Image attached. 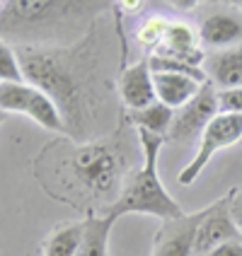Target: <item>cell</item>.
<instances>
[{"instance_id":"6da1fadb","label":"cell","mask_w":242,"mask_h":256,"mask_svg":"<svg viewBox=\"0 0 242 256\" xmlns=\"http://www.w3.org/2000/svg\"><path fill=\"white\" fill-rule=\"evenodd\" d=\"M141 157L138 133L121 114L119 128L107 138L46 142L34 157L32 172L51 198L85 215H107L121 198L131 174L143 164Z\"/></svg>"},{"instance_id":"7a4b0ae2","label":"cell","mask_w":242,"mask_h":256,"mask_svg":"<svg viewBox=\"0 0 242 256\" xmlns=\"http://www.w3.org/2000/svg\"><path fill=\"white\" fill-rule=\"evenodd\" d=\"M29 85L46 92L63 114L68 138L78 142L87 138L95 114L102 106L104 78L97 70V58L87 46V36L73 46H15Z\"/></svg>"},{"instance_id":"3957f363","label":"cell","mask_w":242,"mask_h":256,"mask_svg":"<svg viewBox=\"0 0 242 256\" xmlns=\"http://www.w3.org/2000/svg\"><path fill=\"white\" fill-rule=\"evenodd\" d=\"M107 8V2L3 0V42L13 46H56L61 39L80 42L92 29V20Z\"/></svg>"},{"instance_id":"277c9868","label":"cell","mask_w":242,"mask_h":256,"mask_svg":"<svg viewBox=\"0 0 242 256\" xmlns=\"http://www.w3.org/2000/svg\"><path fill=\"white\" fill-rule=\"evenodd\" d=\"M136 133H138V140H141L143 148V164L131 174L121 198L116 200L114 208L107 215L112 220H119L121 215L143 213V215H155L162 222L182 218L184 210L167 194V188L160 182V172H157V157H160V150L167 142V138L148 133V130H136Z\"/></svg>"},{"instance_id":"5b68a950","label":"cell","mask_w":242,"mask_h":256,"mask_svg":"<svg viewBox=\"0 0 242 256\" xmlns=\"http://www.w3.org/2000/svg\"><path fill=\"white\" fill-rule=\"evenodd\" d=\"M242 142V114H228L220 112L213 121L208 124V128L203 130L201 140L196 142V152L189 160L184 170L177 174V182L182 186H191L199 174L203 172V167L213 160L220 150H228L230 145Z\"/></svg>"},{"instance_id":"8992f818","label":"cell","mask_w":242,"mask_h":256,"mask_svg":"<svg viewBox=\"0 0 242 256\" xmlns=\"http://www.w3.org/2000/svg\"><path fill=\"white\" fill-rule=\"evenodd\" d=\"M220 114V102H218V87L206 82L201 85L199 94L194 100L184 104L182 109L174 112V121L167 133V142H194L201 140L203 130L215 116Z\"/></svg>"},{"instance_id":"52a82bcc","label":"cell","mask_w":242,"mask_h":256,"mask_svg":"<svg viewBox=\"0 0 242 256\" xmlns=\"http://www.w3.org/2000/svg\"><path fill=\"white\" fill-rule=\"evenodd\" d=\"M225 242H242V232L230 215V191L223 198L203 208V218L194 240V256L208 254L211 249Z\"/></svg>"},{"instance_id":"ba28073f","label":"cell","mask_w":242,"mask_h":256,"mask_svg":"<svg viewBox=\"0 0 242 256\" xmlns=\"http://www.w3.org/2000/svg\"><path fill=\"white\" fill-rule=\"evenodd\" d=\"M199 36L203 48L223 51L242 44V12L235 5H218L201 17Z\"/></svg>"},{"instance_id":"9c48e42d","label":"cell","mask_w":242,"mask_h":256,"mask_svg":"<svg viewBox=\"0 0 242 256\" xmlns=\"http://www.w3.org/2000/svg\"><path fill=\"white\" fill-rule=\"evenodd\" d=\"M201 218H203V210L165 220L162 228L157 230L150 256H194V240H196Z\"/></svg>"},{"instance_id":"30bf717a","label":"cell","mask_w":242,"mask_h":256,"mask_svg":"<svg viewBox=\"0 0 242 256\" xmlns=\"http://www.w3.org/2000/svg\"><path fill=\"white\" fill-rule=\"evenodd\" d=\"M119 100L126 106V112H141L145 106L155 104V85H153V68L148 56L141 58L138 63L121 68L119 75Z\"/></svg>"},{"instance_id":"8fae6325","label":"cell","mask_w":242,"mask_h":256,"mask_svg":"<svg viewBox=\"0 0 242 256\" xmlns=\"http://www.w3.org/2000/svg\"><path fill=\"white\" fill-rule=\"evenodd\" d=\"M206 54H208V51H203L199 29L191 27L184 20H172L170 29H167V34H165V42H162V46L155 51V56L174 58V60L189 63V66H194V68H203ZM150 56H153V54H150Z\"/></svg>"},{"instance_id":"7c38bea8","label":"cell","mask_w":242,"mask_h":256,"mask_svg":"<svg viewBox=\"0 0 242 256\" xmlns=\"http://www.w3.org/2000/svg\"><path fill=\"white\" fill-rule=\"evenodd\" d=\"M203 70L208 82L218 87V92L242 87V44L223 51H208Z\"/></svg>"},{"instance_id":"4fadbf2b","label":"cell","mask_w":242,"mask_h":256,"mask_svg":"<svg viewBox=\"0 0 242 256\" xmlns=\"http://www.w3.org/2000/svg\"><path fill=\"white\" fill-rule=\"evenodd\" d=\"M153 85H155L157 102H162L174 112L189 104L201 90V82H196L194 78L179 75V72H153Z\"/></svg>"},{"instance_id":"5bb4252c","label":"cell","mask_w":242,"mask_h":256,"mask_svg":"<svg viewBox=\"0 0 242 256\" xmlns=\"http://www.w3.org/2000/svg\"><path fill=\"white\" fill-rule=\"evenodd\" d=\"M85 230H83V242L78 249V256H107L109 254V234L116 220L109 215H85Z\"/></svg>"},{"instance_id":"9a60e30c","label":"cell","mask_w":242,"mask_h":256,"mask_svg":"<svg viewBox=\"0 0 242 256\" xmlns=\"http://www.w3.org/2000/svg\"><path fill=\"white\" fill-rule=\"evenodd\" d=\"M22 116H29L37 126L46 128V130H54V133H66L68 136V126L63 121V114L56 106V102L51 100L46 92H42L39 87H34L32 97L27 102V109Z\"/></svg>"},{"instance_id":"2e32d148","label":"cell","mask_w":242,"mask_h":256,"mask_svg":"<svg viewBox=\"0 0 242 256\" xmlns=\"http://www.w3.org/2000/svg\"><path fill=\"white\" fill-rule=\"evenodd\" d=\"M124 118L136 130H148V133H155V136L167 138L172 121H174V109L165 106L162 102H155V104L145 106L141 112H124Z\"/></svg>"},{"instance_id":"e0dca14e","label":"cell","mask_w":242,"mask_h":256,"mask_svg":"<svg viewBox=\"0 0 242 256\" xmlns=\"http://www.w3.org/2000/svg\"><path fill=\"white\" fill-rule=\"evenodd\" d=\"M85 222H63L44 240V256H78Z\"/></svg>"},{"instance_id":"ac0fdd59","label":"cell","mask_w":242,"mask_h":256,"mask_svg":"<svg viewBox=\"0 0 242 256\" xmlns=\"http://www.w3.org/2000/svg\"><path fill=\"white\" fill-rule=\"evenodd\" d=\"M170 22L165 14H150V17H145L141 24L136 27V42L141 48L145 51H150V54H155L157 48L162 46L165 42V34H167V29H170Z\"/></svg>"},{"instance_id":"d6986e66","label":"cell","mask_w":242,"mask_h":256,"mask_svg":"<svg viewBox=\"0 0 242 256\" xmlns=\"http://www.w3.org/2000/svg\"><path fill=\"white\" fill-rule=\"evenodd\" d=\"M32 92H34V85L29 82H3L0 85V109L5 114H25Z\"/></svg>"},{"instance_id":"ffe728a7","label":"cell","mask_w":242,"mask_h":256,"mask_svg":"<svg viewBox=\"0 0 242 256\" xmlns=\"http://www.w3.org/2000/svg\"><path fill=\"white\" fill-rule=\"evenodd\" d=\"M0 78H3V82H27L17 48L5 42L0 44Z\"/></svg>"},{"instance_id":"44dd1931","label":"cell","mask_w":242,"mask_h":256,"mask_svg":"<svg viewBox=\"0 0 242 256\" xmlns=\"http://www.w3.org/2000/svg\"><path fill=\"white\" fill-rule=\"evenodd\" d=\"M218 102H220V112H228V114H242V87L218 92Z\"/></svg>"},{"instance_id":"7402d4cb","label":"cell","mask_w":242,"mask_h":256,"mask_svg":"<svg viewBox=\"0 0 242 256\" xmlns=\"http://www.w3.org/2000/svg\"><path fill=\"white\" fill-rule=\"evenodd\" d=\"M230 215H232L235 225H237L242 232V186L230 188Z\"/></svg>"},{"instance_id":"603a6c76","label":"cell","mask_w":242,"mask_h":256,"mask_svg":"<svg viewBox=\"0 0 242 256\" xmlns=\"http://www.w3.org/2000/svg\"><path fill=\"white\" fill-rule=\"evenodd\" d=\"M203 256H242V242H225Z\"/></svg>"},{"instance_id":"cb8c5ba5","label":"cell","mask_w":242,"mask_h":256,"mask_svg":"<svg viewBox=\"0 0 242 256\" xmlns=\"http://www.w3.org/2000/svg\"><path fill=\"white\" fill-rule=\"evenodd\" d=\"M235 8H237V10H240V12H242V2H235Z\"/></svg>"}]
</instances>
